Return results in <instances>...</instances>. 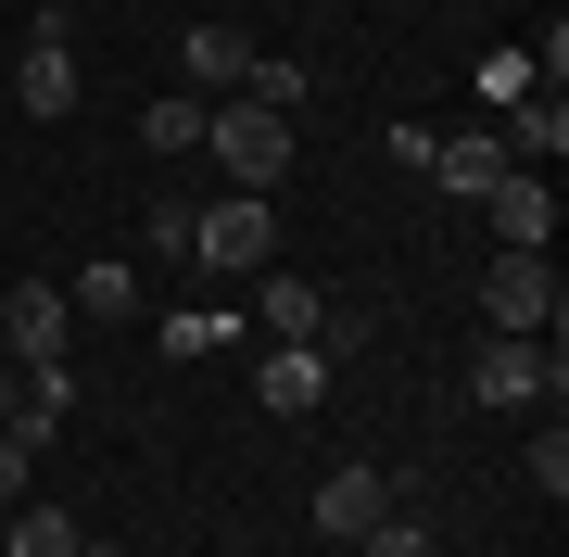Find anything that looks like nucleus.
<instances>
[{"mask_svg": "<svg viewBox=\"0 0 569 557\" xmlns=\"http://www.w3.org/2000/svg\"><path fill=\"white\" fill-rule=\"evenodd\" d=\"M152 342H164V355H178V368H190V355H228V342H241V330H228L216 305H178V317H164Z\"/></svg>", "mask_w": 569, "mask_h": 557, "instance_id": "19", "label": "nucleus"}, {"mask_svg": "<svg viewBox=\"0 0 569 557\" xmlns=\"http://www.w3.org/2000/svg\"><path fill=\"white\" fill-rule=\"evenodd\" d=\"M253 317H266V342H355V317H329L317 279H253Z\"/></svg>", "mask_w": 569, "mask_h": 557, "instance_id": "7", "label": "nucleus"}, {"mask_svg": "<svg viewBox=\"0 0 569 557\" xmlns=\"http://www.w3.org/2000/svg\"><path fill=\"white\" fill-rule=\"evenodd\" d=\"M190 267H216V279H266V267H279V203H266V190L203 203V228H190Z\"/></svg>", "mask_w": 569, "mask_h": 557, "instance_id": "1", "label": "nucleus"}, {"mask_svg": "<svg viewBox=\"0 0 569 557\" xmlns=\"http://www.w3.org/2000/svg\"><path fill=\"white\" fill-rule=\"evenodd\" d=\"M203 115H216V102H190V89H164V102L140 115V152H164V166H178V152H203Z\"/></svg>", "mask_w": 569, "mask_h": 557, "instance_id": "17", "label": "nucleus"}, {"mask_svg": "<svg viewBox=\"0 0 569 557\" xmlns=\"http://www.w3.org/2000/svg\"><path fill=\"white\" fill-rule=\"evenodd\" d=\"M77 89H89V77H77V51H39V39H26V63H13V102H26V115L63 127V115H77Z\"/></svg>", "mask_w": 569, "mask_h": 557, "instance_id": "12", "label": "nucleus"}, {"mask_svg": "<svg viewBox=\"0 0 569 557\" xmlns=\"http://www.w3.org/2000/svg\"><path fill=\"white\" fill-rule=\"evenodd\" d=\"M253 392H266V418H317V392H329V342H266V355H253Z\"/></svg>", "mask_w": 569, "mask_h": 557, "instance_id": "8", "label": "nucleus"}, {"mask_svg": "<svg viewBox=\"0 0 569 557\" xmlns=\"http://www.w3.org/2000/svg\"><path fill=\"white\" fill-rule=\"evenodd\" d=\"M203 152L241 190H266V178H291V115H266V102H216L203 115Z\"/></svg>", "mask_w": 569, "mask_h": 557, "instance_id": "3", "label": "nucleus"}, {"mask_svg": "<svg viewBox=\"0 0 569 557\" xmlns=\"http://www.w3.org/2000/svg\"><path fill=\"white\" fill-rule=\"evenodd\" d=\"M178 77H190V102H241L253 39H241V26H190V39H178Z\"/></svg>", "mask_w": 569, "mask_h": 557, "instance_id": "9", "label": "nucleus"}, {"mask_svg": "<svg viewBox=\"0 0 569 557\" xmlns=\"http://www.w3.org/2000/svg\"><path fill=\"white\" fill-rule=\"evenodd\" d=\"M77 545H89V533H77V519H63L51 495H39V507H13V519H0V557H77Z\"/></svg>", "mask_w": 569, "mask_h": 557, "instance_id": "16", "label": "nucleus"}, {"mask_svg": "<svg viewBox=\"0 0 569 557\" xmlns=\"http://www.w3.org/2000/svg\"><path fill=\"white\" fill-rule=\"evenodd\" d=\"M380 507H392V481H380V469H329V481H317V533H329V545H355Z\"/></svg>", "mask_w": 569, "mask_h": 557, "instance_id": "13", "label": "nucleus"}, {"mask_svg": "<svg viewBox=\"0 0 569 557\" xmlns=\"http://www.w3.org/2000/svg\"><path fill=\"white\" fill-rule=\"evenodd\" d=\"M13 406H26V368H0V431H13Z\"/></svg>", "mask_w": 569, "mask_h": 557, "instance_id": "25", "label": "nucleus"}, {"mask_svg": "<svg viewBox=\"0 0 569 557\" xmlns=\"http://www.w3.org/2000/svg\"><path fill=\"white\" fill-rule=\"evenodd\" d=\"M63 418H77V368L51 355V368H26V406H13V431H26V444H51Z\"/></svg>", "mask_w": 569, "mask_h": 557, "instance_id": "15", "label": "nucleus"}, {"mask_svg": "<svg viewBox=\"0 0 569 557\" xmlns=\"http://www.w3.org/2000/svg\"><path fill=\"white\" fill-rule=\"evenodd\" d=\"M355 557H430V519H406V507H380V519H367V533H355Z\"/></svg>", "mask_w": 569, "mask_h": 557, "instance_id": "21", "label": "nucleus"}, {"mask_svg": "<svg viewBox=\"0 0 569 557\" xmlns=\"http://www.w3.org/2000/svg\"><path fill=\"white\" fill-rule=\"evenodd\" d=\"M493 140H507V166H557V152H569V102H557V89H531V102H507Z\"/></svg>", "mask_w": 569, "mask_h": 557, "instance_id": "14", "label": "nucleus"}, {"mask_svg": "<svg viewBox=\"0 0 569 557\" xmlns=\"http://www.w3.org/2000/svg\"><path fill=\"white\" fill-rule=\"evenodd\" d=\"M26 495H39V444H26V431H0V519H13Z\"/></svg>", "mask_w": 569, "mask_h": 557, "instance_id": "24", "label": "nucleus"}, {"mask_svg": "<svg viewBox=\"0 0 569 557\" xmlns=\"http://www.w3.org/2000/svg\"><path fill=\"white\" fill-rule=\"evenodd\" d=\"M519 481H531V495H545V507L569 495V431H557V418H545V431H531V469H519Z\"/></svg>", "mask_w": 569, "mask_h": 557, "instance_id": "23", "label": "nucleus"}, {"mask_svg": "<svg viewBox=\"0 0 569 557\" xmlns=\"http://www.w3.org/2000/svg\"><path fill=\"white\" fill-rule=\"evenodd\" d=\"M468 89H481V102L507 115V102H531V89H545V77H531V51L507 39V51H481V77H468Z\"/></svg>", "mask_w": 569, "mask_h": 557, "instance_id": "20", "label": "nucleus"}, {"mask_svg": "<svg viewBox=\"0 0 569 557\" xmlns=\"http://www.w3.org/2000/svg\"><path fill=\"white\" fill-rule=\"evenodd\" d=\"M190 228H203V203H178V190H164V203H152V228H140V241L164 253V267H190Z\"/></svg>", "mask_w": 569, "mask_h": 557, "instance_id": "22", "label": "nucleus"}, {"mask_svg": "<svg viewBox=\"0 0 569 557\" xmlns=\"http://www.w3.org/2000/svg\"><path fill=\"white\" fill-rule=\"evenodd\" d=\"M241 102H266V115H305V102H317V77H305V63H291V51H253Z\"/></svg>", "mask_w": 569, "mask_h": 557, "instance_id": "18", "label": "nucleus"}, {"mask_svg": "<svg viewBox=\"0 0 569 557\" xmlns=\"http://www.w3.org/2000/svg\"><path fill=\"white\" fill-rule=\"evenodd\" d=\"M557 267H545V253H493V267H481V330H519V342H557Z\"/></svg>", "mask_w": 569, "mask_h": 557, "instance_id": "2", "label": "nucleus"}, {"mask_svg": "<svg viewBox=\"0 0 569 557\" xmlns=\"http://www.w3.org/2000/svg\"><path fill=\"white\" fill-rule=\"evenodd\" d=\"M545 392H557V342L481 330V355H468V406H545Z\"/></svg>", "mask_w": 569, "mask_h": 557, "instance_id": "4", "label": "nucleus"}, {"mask_svg": "<svg viewBox=\"0 0 569 557\" xmlns=\"http://www.w3.org/2000/svg\"><path fill=\"white\" fill-rule=\"evenodd\" d=\"M63 305H77V330H127V317H140V267H127V253H102V267L63 279Z\"/></svg>", "mask_w": 569, "mask_h": 557, "instance_id": "11", "label": "nucleus"}, {"mask_svg": "<svg viewBox=\"0 0 569 557\" xmlns=\"http://www.w3.org/2000/svg\"><path fill=\"white\" fill-rule=\"evenodd\" d=\"M0 342H13V368H51V355L77 342V305H63V279H13V291H0Z\"/></svg>", "mask_w": 569, "mask_h": 557, "instance_id": "6", "label": "nucleus"}, {"mask_svg": "<svg viewBox=\"0 0 569 557\" xmlns=\"http://www.w3.org/2000/svg\"><path fill=\"white\" fill-rule=\"evenodd\" d=\"M481 216H493V253H557V178L545 166H507L481 190Z\"/></svg>", "mask_w": 569, "mask_h": 557, "instance_id": "5", "label": "nucleus"}, {"mask_svg": "<svg viewBox=\"0 0 569 557\" xmlns=\"http://www.w3.org/2000/svg\"><path fill=\"white\" fill-rule=\"evenodd\" d=\"M430 178H443V203H481V190L507 178V140H493V127H456V140H430Z\"/></svg>", "mask_w": 569, "mask_h": 557, "instance_id": "10", "label": "nucleus"}]
</instances>
